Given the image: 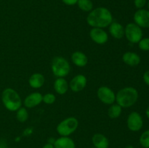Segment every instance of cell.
<instances>
[{
  "instance_id": "obj_1",
  "label": "cell",
  "mask_w": 149,
  "mask_h": 148,
  "mask_svg": "<svg viewBox=\"0 0 149 148\" xmlns=\"http://www.w3.org/2000/svg\"><path fill=\"white\" fill-rule=\"evenodd\" d=\"M113 22V16L109 9L97 7L90 12L87 17V23L93 28H104Z\"/></svg>"
},
{
  "instance_id": "obj_2",
  "label": "cell",
  "mask_w": 149,
  "mask_h": 148,
  "mask_svg": "<svg viewBox=\"0 0 149 148\" xmlns=\"http://www.w3.org/2000/svg\"><path fill=\"white\" fill-rule=\"evenodd\" d=\"M138 100V91L134 87L122 88L116 94V102L124 108L132 107Z\"/></svg>"
},
{
  "instance_id": "obj_3",
  "label": "cell",
  "mask_w": 149,
  "mask_h": 148,
  "mask_svg": "<svg viewBox=\"0 0 149 148\" xmlns=\"http://www.w3.org/2000/svg\"><path fill=\"white\" fill-rule=\"evenodd\" d=\"M1 100L6 109L11 112H16L22 107V100L20 95L12 88H7L2 91Z\"/></svg>"
},
{
  "instance_id": "obj_4",
  "label": "cell",
  "mask_w": 149,
  "mask_h": 148,
  "mask_svg": "<svg viewBox=\"0 0 149 148\" xmlns=\"http://www.w3.org/2000/svg\"><path fill=\"white\" fill-rule=\"evenodd\" d=\"M51 69L58 78H64L69 74L71 66L69 62L63 57H55L51 62Z\"/></svg>"
},
{
  "instance_id": "obj_5",
  "label": "cell",
  "mask_w": 149,
  "mask_h": 148,
  "mask_svg": "<svg viewBox=\"0 0 149 148\" xmlns=\"http://www.w3.org/2000/svg\"><path fill=\"white\" fill-rule=\"evenodd\" d=\"M79 120L74 117H68L60 122L57 126L56 131L61 136H69L77 131Z\"/></svg>"
},
{
  "instance_id": "obj_6",
  "label": "cell",
  "mask_w": 149,
  "mask_h": 148,
  "mask_svg": "<svg viewBox=\"0 0 149 148\" xmlns=\"http://www.w3.org/2000/svg\"><path fill=\"white\" fill-rule=\"evenodd\" d=\"M125 36L130 43L137 44L143 39L142 29L135 23H128L125 27Z\"/></svg>"
},
{
  "instance_id": "obj_7",
  "label": "cell",
  "mask_w": 149,
  "mask_h": 148,
  "mask_svg": "<svg viewBox=\"0 0 149 148\" xmlns=\"http://www.w3.org/2000/svg\"><path fill=\"white\" fill-rule=\"evenodd\" d=\"M98 99L103 104L111 105L116 101V94L114 91L106 86H102L98 88L97 91Z\"/></svg>"
},
{
  "instance_id": "obj_8",
  "label": "cell",
  "mask_w": 149,
  "mask_h": 148,
  "mask_svg": "<svg viewBox=\"0 0 149 148\" xmlns=\"http://www.w3.org/2000/svg\"><path fill=\"white\" fill-rule=\"evenodd\" d=\"M127 125L129 130H130L131 131L136 132L141 130L143 126V120L141 114L138 112H132L128 115Z\"/></svg>"
},
{
  "instance_id": "obj_9",
  "label": "cell",
  "mask_w": 149,
  "mask_h": 148,
  "mask_svg": "<svg viewBox=\"0 0 149 148\" xmlns=\"http://www.w3.org/2000/svg\"><path fill=\"white\" fill-rule=\"evenodd\" d=\"M90 37L93 41L100 45L104 44L109 40L107 32L100 28H93L90 30Z\"/></svg>"
},
{
  "instance_id": "obj_10",
  "label": "cell",
  "mask_w": 149,
  "mask_h": 148,
  "mask_svg": "<svg viewBox=\"0 0 149 148\" xmlns=\"http://www.w3.org/2000/svg\"><path fill=\"white\" fill-rule=\"evenodd\" d=\"M134 21L139 27L143 28H149V10L140 9L134 14Z\"/></svg>"
},
{
  "instance_id": "obj_11",
  "label": "cell",
  "mask_w": 149,
  "mask_h": 148,
  "mask_svg": "<svg viewBox=\"0 0 149 148\" xmlns=\"http://www.w3.org/2000/svg\"><path fill=\"white\" fill-rule=\"evenodd\" d=\"M87 83V80L85 75L82 74H78L71 80L69 83V88L74 92H79L85 88Z\"/></svg>"
},
{
  "instance_id": "obj_12",
  "label": "cell",
  "mask_w": 149,
  "mask_h": 148,
  "mask_svg": "<svg viewBox=\"0 0 149 148\" xmlns=\"http://www.w3.org/2000/svg\"><path fill=\"white\" fill-rule=\"evenodd\" d=\"M42 94L39 92H33L28 95L23 101L25 107L33 108L41 104L42 102Z\"/></svg>"
},
{
  "instance_id": "obj_13",
  "label": "cell",
  "mask_w": 149,
  "mask_h": 148,
  "mask_svg": "<svg viewBox=\"0 0 149 148\" xmlns=\"http://www.w3.org/2000/svg\"><path fill=\"white\" fill-rule=\"evenodd\" d=\"M109 33L115 39H121L125 36V28L118 22H112L109 26Z\"/></svg>"
},
{
  "instance_id": "obj_14",
  "label": "cell",
  "mask_w": 149,
  "mask_h": 148,
  "mask_svg": "<svg viewBox=\"0 0 149 148\" xmlns=\"http://www.w3.org/2000/svg\"><path fill=\"white\" fill-rule=\"evenodd\" d=\"M92 142L95 148H109V140L103 133H95L92 137Z\"/></svg>"
},
{
  "instance_id": "obj_15",
  "label": "cell",
  "mask_w": 149,
  "mask_h": 148,
  "mask_svg": "<svg viewBox=\"0 0 149 148\" xmlns=\"http://www.w3.org/2000/svg\"><path fill=\"white\" fill-rule=\"evenodd\" d=\"M71 61L77 67L83 68L86 66L88 62V58L87 55L80 51H76L71 55Z\"/></svg>"
},
{
  "instance_id": "obj_16",
  "label": "cell",
  "mask_w": 149,
  "mask_h": 148,
  "mask_svg": "<svg viewBox=\"0 0 149 148\" xmlns=\"http://www.w3.org/2000/svg\"><path fill=\"white\" fill-rule=\"evenodd\" d=\"M55 148H76L74 141L69 136H61L55 139L53 144Z\"/></svg>"
},
{
  "instance_id": "obj_17",
  "label": "cell",
  "mask_w": 149,
  "mask_h": 148,
  "mask_svg": "<svg viewBox=\"0 0 149 148\" xmlns=\"http://www.w3.org/2000/svg\"><path fill=\"white\" fill-rule=\"evenodd\" d=\"M45 82V78L43 74L35 73L32 74L29 79V84L31 88L37 89L41 88Z\"/></svg>"
},
{
  "instance_id": "obj_18",
  "label": "cell",
  "mask_w": 149,
  "mask_h": 148,
  "mask_svg": "<svg viewBox=\"0 0 149 148\" xmlns=\"http://www.w3.org/2000/svg\"><path fill=\"white\" fill-rule=\"evenodd\" d=\"M122 60L129 66H136L141 62V57L135 52H127L122 55Z\"/></svg>"
},
{
  "instance_id": "obj_19",
  "label": "cell",
  "mask_w": 149,
  "mask_h": 148,
  "mask_svg": "<svg viewBox=\"0 0 149 148\" xmlns=\"http://www.w3.org/2000/svg\"><path fill=\"white\" fill-rule=\"evenodd\" d=\"M69 84L64 78H58L54 82V89L57 94L63 95L68 91Z\"/></svg>"
},
{
  "instance_id": "obj_20",
  "label": "cell",
  "mask_w": 149,
  "mask_h": 148,
  "mask_svg": "<svg viewBox=\"0 0 149 148\" xmlns=\"http://www.w3.org/2000/svg\"><path fill=\"white\" fill-rule=\"evenodd\" d=\"M122 112V107L116 103V104H112L109 107L108 110V115L109 118L112 119H115L119 118L121 115Z\"/></svg>"
},
{
  "instance_id": "obj_21",
  "label": "cell",
  "mask_w": 149,
  "mask_h": 148,
  "mask_svg": "<svg viewBox=\"0 0 149 148\" xmlns=\"http://www.w3.org/2000/svg\"><path fill=\"white\" fill-rule=\"evenodd\" d=\"M77 5L79 8L83 12L92 11L93 9V4L91 0H78Z\"/></svg>"
},
{
  "instance_id": "obj_22",
  "label": "cell",
  "mask_w": 149,
  "mask_h": 148,
  "mask_svg": "<svg viewBox=\"0 0 149 148\" xmlns=\"http://www.w3.org/2000/svg\"><path fill=\"white\" fill-rule=\"evenodd\" d=\"M16 118L20 123H24L29 118V113L26 107H21L16 111Z\"/></svg>"
},
{
  "instance_id": "obj_23",
  "label": "cell",
  "mask_w": 149,
  "mask_h": 148,
  "mask_svg": "<svg viewBox=\"0 0 149 148\" xmlns=\"http://www.w3.org/2000/svg\"><path fill=\"white\" fill-rule=\"evenodd\" d=\"M140 144L143 148H149V130H146L140 136Z\"/></svg>"
},
{
  "instance_id": "obj_24",
  "label": "cell",
  "mask_w": 149,
  "mask_h": 148,
  "mask_svg": "<svg viewBox=\"0 0 149 148\" xmlns=\"http://www.w3.org/2000/svg\"><path fill=\"white\" fill-rule=\"evenodd\" d=\"M56 101V97L52 93H47L42 96V102L47 104H52Z\"/></svg>"
},
{
  "instance_id": "obj_25",
  "label": "cell",
  "mask_w": 149,
  "mask_h": 148,
  "mask_svg": "<svg viewBox=\"0 0 149 148\" xmlns=\"http://www.w3.org/2000/svg\"><path fill=\"white\" fill-rule=\"evenodd\" d=\"M139 49L142 51H149V38H144L138 42Z\"/></svg>"
},
{
  "instance_id": "obj_26",
  "label": "cell",
  "mask_w": 149,
  "mask_h": 148,
  "mask_svg": "<svg viewBox=\"0 0 149 148\" xmlns=\"http://www.w3.org/2000/svg\"><path fill=\"white\" fill-rule=\"evenodd\" d=\"M147 0H134V4H135V7L138 10L143 9V7L146 4Z\"/></svg>"
},
{
  "instance_id": "obj_27",
  "label": "cell",
  "mask_w": 149,
  "mask_h": 148,
  "mask_svg": "<svg viewBox=\"0 0 149 148\" xmlns=\"http://www.w3.org/2000/svg\"><path fill=\"white\" fill-rule=\"evenodd\" d=\"M64 4H65L66 5H69V6H72L74 5V4H77V1L78 0H61Z\"/></svg>"
},
{
  "instance_id": "obj_28",
  "label": "cell",
  "mask_w": 149,
  "mask_h": 148,
  "mask_svg": "<svg viewBox=\"0 0 149 148\" xmlns=\"http://www.w3.org/2000/svg\"><path fill=\"white\" fill-rule=\"evenodd\" d=\"M143 78L144 82H145L147 85L149 86V71H146V72L144 73Z\"/></svg>"
},
{
  "instance_id": "obj_29",
  "label": "cell",
  "mask_w": 149,
  "mask_h": 148,
  "mask_svg": "<svg viewBox=\"0 0 149 148\" xmlns=\"http://www.w3.org/2000/svg\"><path fill=\"white\" fill-rule=\"evenodd\" d=\"M0 148H7V145L4 141H0Z\"/></svg>"
},
{
  "instance_id": "obj_30",
  "label": "cell",
  "mask_w": 149,
  "mask_h": 148,
  "mask_svg": "<svg viewBox=\"0 0 149 148\" xmlns=\"http://www.w3.org/2000/svg\"><path fill=\"white\" fill-rule=\"evenodd\" d=\"M42 148H55V147H54V145H52V144L48 143L47 142V143L45 144V145L42 147Z\"/></svg>"
},
{
  "instance_id": "obj_31",
  "label": "cell",
  "mask_w": 149,
  "mask_h": 148,
  "mask_svg": "<svg viewBox=\"0 0 149 148\" xmlns=\"http://www.w3.org/2000/svg\"><path fill=\"white\" fill-rule=\"evenodd\" d=\"M55 139H54L53 137L49 138V139H48V143H50V144H52V145H53L54 142H55Z\"/></svg>"
},
{
  "instance_id": "obj_32",
  "label": "cell",
  "mask_w": 149,
  "mask_h": 148,
  "mask_svg": "<svg viewBox=\"0 0 149 148\" xmlns=\"http://www.w3.org/2000/svg\"><path fill=\"white\" fill-rule=\"evenodd\" d=\"M146 114L147 117H148V118L149 119V106L147 107L146 110Z\"/></svg>"
},
{
  "instance_id": "obj_33",
  "label": "cell",
  "mask_w": 149,
  "mask_h": 148,
  "mask_svg": "<svg viewBox=\"0 0 149 148\" xmlns=\"http://www.w3.org/2000/svg\"><path fill=\"white\" fill-rule=\"evenodd\" d=\"M125 148H134L133 146H132V145H128V146H127Z\"/></svg>"
},
{
  "instance_id": "obj_34",
  "label": "cell",
  "mask_w": 149,
  "mask_h": 148,
  "mask_svg": "<svg viewBox=\"0 0 149 148\" xmlns=\"http://www.w3.org/2000/svg\"><path fill=\"white\" fill-rule=\"evenodd\" d=\"M148 9H149V1H148Z\"/></svg>"
},
{
  "instance_id": "obj_35",
  "label": "cell",
  "mask_w": 149,
  "mask_h": 148,
  "mask_svg": "<svg viewBox=\"0 0 149 148\" xmlns=\"http://www.w3.org/2000/svg\"><path fill=\"white\" fill-rule=\"evenodd\" d=\"M94 148H95V147H94Z\"/></svg>"
}]
</instances>
